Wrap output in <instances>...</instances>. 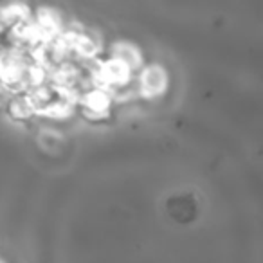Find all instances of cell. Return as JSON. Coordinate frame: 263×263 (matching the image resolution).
I'll use <instances>...</instances> for the list:
<instances>
[{
	"label": "cell",
	"instance_id": "cell-1",
	"mask_svg": "<svg viewBox=\"0 0 263 263\" xmlns=\"http://www.w3.org/2000/svg\"><path fill=\"white\" fill-rule=\"evenodd\" d=\"M136 92L143 99H157L166 94L170 87V74L161 63H144L136 72Z\"/></svg>",
	"mask_w": 263,
	"mask_h": 263
},
{
	"label": "cell",
	"instance_id": "cell-2",
	"mask_svg": "<svg viewBox=\"0 0 263 263\" xmlns=\"http://www.w3.org/2000/svg\"><path fill=\"white\" fill-rule=\"evenodd\" d=\"M114 98L110 92L103 90V88L90 87L88 90H85L83 94L78 98L76 106H80L83 110V114L92 119H103L108 116L110 108H112Z\"/></svg>",
	"mask_w": 263,
	"mask_h": 263
},
{
	"label": "cell",
	"instance_id": "cell-3",
	"mask_svg": "<svg viewBox=\"0 0 263 263\" xmlns=\"http://www.w3.org/2000/svg\"><path fill=\"white\" fill-rule=\"evenodd\" d=\"M33 24L44 44L56 40L67 27V24L63 22V15L54 8H38L33 15Z\"/></svg>",
	"mask_w": 263,
	"mask_h": 263
},
{
	"label": "cell",
	"instance_id": "cell-4",
	"mask_svg": "<svg viewBox=\"0 0 263 263\" xmlns=\"http://www.w3.org/2000/svg\"><path fill=\"white\" fill-rule=\"evenodd\" d=\"M108 56L110 58H116L117 62L124 63L132 72H137L144 65V56L141 52V49L134 42H128V40L114 42L108 49Z\"/></svg>",
	"mask_w": 263,
	"mask_h": 263
},
{
	"label": "cell",
	"instance_id": "cell-5",
	"mask_svg": "<svg viewBox=\"0 0 263 263\" xmlns=\"http://www.w3.org/2000/svg\"><path fill=\"white\" fill-rule=\"evenodd\" d=\"M8 114L15 121H29V119H33V117H36L27 94L8 96Z\"/></svg>",
	"mask_w": 263,
	"mask_h": 263
},
{
	"label": "cell",
	"instance_id": "cell-6",
	"mask_svg": "<svg viewBox=\"0 0 263 263\" xmlns=\"http://www.w3.org/2000/svg\"><path fill=\"white\" fill-rule=\"evenodd\" d=\"M0 263H2V261H0Z\"/></svg>",
	"mask_w": 263,
	"mask_h": 263
}]
</instances>
